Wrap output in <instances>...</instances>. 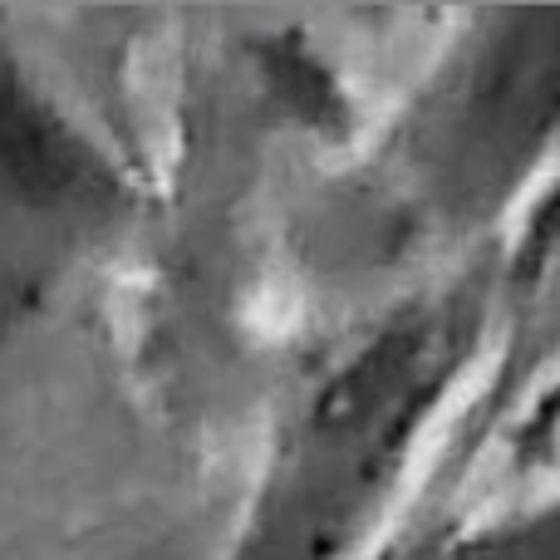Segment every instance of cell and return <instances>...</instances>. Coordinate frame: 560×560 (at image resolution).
<instances>
[{
  "mask_svg": "<svg viewBox=\"0 0 560 560\" xmlns=\"http://www.w3.org/2000/svg\"><path fill=\"white\" fill-rule=\"evenodd\" d=\"M0 202L35 217H98L124 202L108 153L0 45Z\"/></svg>",
  "mask_w": 560,
  "mask_h": 560,
  "instance_id": "cell-1",
  "label": "cell"
}]
</instances>
